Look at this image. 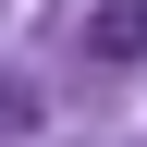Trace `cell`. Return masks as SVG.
Listing matches in <instances>:
<instances>
[{
	"mask_svg": "<svg viewBox=\"0 0 147 147\" xmlns=\"http://www.w3.org/2000/svg\"><path fill=\"white\" fill-rule=\"evenodd\" d=\"M86 61H98V74L147 61V0H98V12H86Z\"/></svg>",
	"mask_w": 147,
	"mask_h": 147,
	"instance_id": "cell-1",
	"label": "cell"
},
{
	"mask_svg": "<svg viewBox=\"0 0 147 147\" xmlns=\"http://www.w3.org/2000/svg\"><path fill=\"white\" fill-rule=\"evenodd\" d=\"M25 123H37V98H25V86H0V135H25Z\"/></svg>",
	"mask_w": 147,
	"mask_h": 147,
	"instance_id": "cell-2",
	"label": "cell"
}]
</instances>
